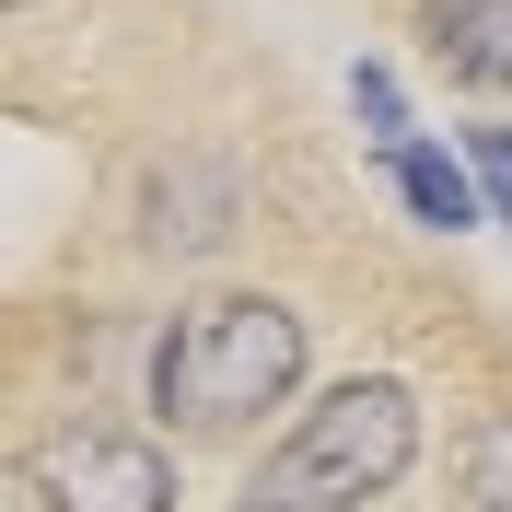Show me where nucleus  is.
Returning a JSON list of instances; mask_svg holds the SVG:
<instances>
[{
  "mask_svg": "<svg viewBox=\"0 0 512 512\" xmlns=\"http://www.w3.org/2000/svg\"><path fill=\"white\" fill-rule=\"evenodd\" d=\"M419 466V396L396 373H350L245 466V512H361Z\"/></svg>",
  "mask_w": 512,
  "mask_h": 512,
  "instance_id": "obj_1",
  "label": "nucleus"
},
{
  "mask_svg": "<svg viewBox=\"0 0 512 512\" xmlns=\"http://www.w3.org/2000/svg\"><path fill=\"white\" fill-rule=\"evenodd\" d=\"M303 384V315L280 291H210L163 326L152 350V408L163 431H245L256 408H280Z\"/></svg>",
  "mask_w": 512,
  "mask_h": 512,
  "instance_id": "obj_2",
  "label": "nucleus"
},
{
  "mask_svg": "<svg viewBox=\"0 0 512 512\" xmlns=\"http://www.w3.org/2000/svg\"><path fill=\"white\" fill-rule=\"evenodd\" d=\"M35 501L47 512H175V466H163V443H140V431L70 419V431H47V454H35Z\"/></svg>",
  "mask_w": 512,
  "mask_h": 512,
  "instance_id": "obj_3",
  "label": "nucleus"
},
{
  "mask_svg": "<svg viewBox=\"0 0 512 512\" xmlns=\"http://www.w3.org/2000/svg\"><path fill=\"white\" fill-rule=\"evenodd\" d=\"M419 47L466 94H512V0H419Z\"/></svg>",
  "mask_w": 512,
  "mask_h": 512,
  "instance_id": "obj_4",
  "label": "nucleus"
},
{
  "mask_svg": "<svg viewBox=\"0 0 512 512\" xmlns=\"http://www.w3.org/2000/svg\"><path fill=\"white\" fill-rule=\"evenodd\" d=\"M396 198H408L431 233H466V222H478V175H466L454 152H431V140H408V152H396Z\"/></svg>",
  "mask_w": 512,
  "mask_h": 512,
  "instance_id": "obj_5",
  "label": "nucleus"
},
{
  "mask_svg": "<svg viewBox=\"0 0 512 512\" xmlns=\"http://www.w3.org/2000/svg\"><path fill=\"white\" fill-rule=\"evenodd\" d=\"M454 501L466 512H512V408L478 419V431L454 443Z\"/></svg>",
  "mask_w": 512,
  "mask_h": 512,
  "instance_id": "obj_6",
  "label": "nucleus"
},
{
  "mask_svg": "<svg viewBox=\"0 0 512 512\" xmlns=\"http://www.w3.org/2000/svg\"><path fill=\"white\" fill-rule=\"evenodd\" d=\"M350 105H361V128H373V140H384V163L408 152V94H396V82H384V70H373V59H361V70H350Z\"/></svg>",
  "mask_w": 512,
  "mask_h": 512,
  "instance_id": "obj_7",
  "label": "nucleus"
},
{
  "mask_svg": "<svg viewBox=\"0 0 512 512\" xmlns=\"http://www.w3.org/2000/svg\"><path fill=\"white\" fill-rule=\"evenodd\" d=\"M466 175H478V198L512 222V128H478V140H466Z\"/></svg>",
  "mask_w": 512,
  "mask_h": 512,
  "instance_id": "obj_8",
  "label": "nucleus"
},
{
  "mask_svg": "<svg viewBox=\"0 0 512 512\" xmlns=\"http://www.w3.org/2000/svg\"><path fill=\"white\" fill-rule=\"evenodd\" d=\"M12 12H24V0H12Z\"/></svg>",
  "mask_w": 512,
  "mask_h": 512,
  "instance_id": "obj_9",
  "label": "nucleus"
}]
</instances>
